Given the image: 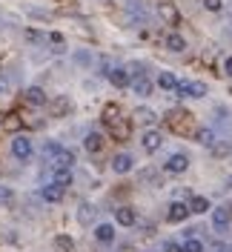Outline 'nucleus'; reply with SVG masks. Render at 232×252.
<instances>
[{"instance_id":"nucleus-28","label":"nucleus","mask_w":232,"mask_h":252,"mask_svg":"<svg viewBox=\"0 0 232 252\" xmlns=\"http://www.w3.org/2000/svg\"><path fill=\"white\" fill-rule=\"evenodd\" d=\"M181 247H184V252H203V250H206L201 238H189V241H186V244H181Z\"/></svg>"},{"instance_id":"nucleus-19","label":"nucleus","mask_w":232,"mask_h":252,"mask_svg":"<svg viewBox=\"0 0 232 252\" xmlns=\"http://www.w3.org/2000/svg\"><path fill=\"white\" fill-rule=\"evenodd\" d=\"M109 129H112V138H115V141H126V138H129V121H126V118H121L118 124H112Z\"/></svg>"},{"instance_id":"nucleus-17","label":"nucleus","mask_w":232,"mask_h":252,"mask_svg":"<svg viewBox=\"0 0 232 252\" xmlns=\"http://www.w3.org/2000/svg\"><path fill=\"white\" fill-rule=\"evenodd\" d=\"M95 241L112 244V241H115V226H112V223H98V226H95Z\"/></svg>"},{"instance_id":"nucleus-23","label":"nucleus","mask_w":232,"mask_h":252,"mask_svg":"<svg viewBox=\"0 0 232 252\" xmlns=\"http://www.w3.org/2000/svg\"><path fill=\"white\" fill-rule=\"evenodd\" d=\"M55 250L58 252H72L75 250V238L72 235H55Z\"/></svg>"},{"instance_id":"nucleus-21","label":"nucleus","mask_w":232,"mask_h":252,"mask_svg":"<svg viewBox=\"0 0 232 252\" xmlns=\"http://www.w3.org/2000/svg\"><path fill=\"white\" fill-rule=\"evenodd\" d=\"M178 86V78L172 75V72H161L158 75V89H166V92H172Z\"/></svg>"},{"instance_id":"nucleus-2","label":"nucleus","mask_w":232,"mask_h":252,"mask_svg":"<svg viewBox=\"0 0 232 252\" xmlns=\"http://www.w3.org/2000/svg\"><path fill=\"white\" fill-rule=\"evenodd\" d=\"M158 17H161L164 23H169V26H178V23H181V12H178V6H175L172 0H161V3H158Z\"/></svg>"},{"instance_id":"nucleus-14","label":"nucleus","mask_w":232,"mask_h":252,"mask_svg":"<svg viewBox=\"0 0 232 252\" xmlns=\"http://www.w3.org/2000/svg\"><path fill=\"white\" fill-rule=\"evenodd\" d=\"M26 103H29V106H46L49 97L40 86H29V89H26Z\"/></svg>"},{"instance_id":"nucleus-22","label":"nucleus","mask_w":232,"mask_h":252,"mask_svg":"<svg viewBox=\"0 0 232 252\" xmlns=\"http://www.w3.org/2000/svg\"><path fill=\"white\" fill-rule=\"evenodd\" d=\"M166 49H169V52H184L186 40L178 34V32H172V34H166Z\"/></svg>"},{"instance_id":"nucleus-15","label":"nucleus","mask_w":232,"mask_h":252,"mask_svg":"<svg viewBox=\"0 0 232 252\" xmlns=\"http://www.w3.org/2000/svg\"><path fill=\"white\" fill-rule=\"evenodd\" d=\"M115 220H118L121 226H135L138 215H135V209H132V206H118V212H115Z\"/></svg>"},{"instance_id":"nucleus-37","label":"nucleus","mask_w":232,"mask_h":252,"mask_svg":"<svg viewBox=\"0 0 232 252\" xmlns=\"http://www.w3.org/2000/svg\"><path fill=\"white\" fill-rule=\"evenodd\" d=\"M227 187H230V189H232V175H230V178H227Z\"/></svg>"},{"instance_id":"nucleus-25","label":"nucleus","mask_w":232,"mask_h":252,"mask_svg":"<svg viewBox=\"0 0 232 252\" xmlns=\"http://www.w3.org/2000/svg\"><path fill=\"white\" fill-rule=\"evenodd\" d=\"M46 40L52 43V49H55V52H66V37H63L61 32H52V34H46Z\"/></svg>"},{"instance_id":"nucleus-13","label":"nucleus","mask_w":232,"mask_h":252,"mask_svg":"<svg viewBox=\"0 0 232 252\" xmlns=\"http://www.w3.org/2000/svg\"><path fill=\"white\" fill-rule=\"evenodd\" d=\"M192 141L201 143V146H212V143H215V132H212L209 126H195V132H192Z\"/></svg>"},{"instance_id":"nucleus-33","label":"nucleus","mask_w":232,"mask_h":252,"mask_svg":"<svg viewBox=\"0 0 232 252\" xmlns=\"http://www.w3.org/2000/svg\"><path fill=\"white\" fill-rule=\"evenodd\" d=\"M6 126H9V129H17V126H20V118H17V115H9V118H6Z\"/></svg>"},{"instance_id":"nucleus-3","label":"nucleus","mask_w":232,"mask_h":252,"mask_svg":"<svg viewBox=\"0 0 232 252\" xmlns=\"http://www.w3.org/2000/svg\"><path fill=\"white\" fill-rule=\"evenodd\" d=\"M106 78H109V83H112L115 89H126V86L132 83V78H129V69H126V66H109V69H106Z\"/></svg>"},{"instance_id":"nucleus-6","label":"nucleus","mask_w":232,"mask_h":252,"mask_svg":"<svg viewBox=\"0 0 232 252\" xmlns=\"http://www.w3.org/2000/svg\"><path fill=\"white\" fill-rule=\"evenodd\" d=\"M135 169V158L129 155V152H118V155L112 158V172L115 175H129Z\"/></svg>"},{"instance_id":"nucleus-35","label":"nucleus","mask_w":232,"mask_h":252,"mask_svg":"<svg viewBox=\"0 0 232 252\" xmlns=\"http://www.w3.org/2000/svg\"><path fill=\"white\" fill-rule=\"evenodd\" d=\"M224 72H227V75L232 78V55L227 58V61H224Z\"/></svg>"},{"instance_id":"nucleus-30","label":"nucleus","mask_w":232,"mask_h":252,"mask_svg":"<svg viewBox=\"0 0 232 252\" xmlns=\"http://www.w3.org/2000/svg\"><path fill=\"white\" fill-rule=\"evenodd\" d=\"M135 118H138L140 124H155V121H158V115H155L152 109H138V115H135Z\"/></svg>"},{"instance_id":"nucleus-32","label":"nucleus","mask_w":232,"mask_h":252,"mask_svg":"<svg viewBox=\"0 0 232 252\" xmlns=\"http://www.w3.org/2000/svg\"><path fill=\"white\" fill-rule=\"evenodd\" d=\"M203 9L206 12H221L224 9V0H203Z\"/></svg>"},{"instance_id":"nucleus-4","label":"nucleus","mask_w":232,"mask_h":252,"mask_svg":"<svg viewBox=\"0 0 232 252\" xmlns=\"http://www.w3.org/2000/svg\"><path fill=\"white\" fill-rule=\"evenodd\" d=\"M178 94L181 97H203L206 94V86H203L201 80H178Z\"/></svg>"},{"instance_id":"nucleus-26","label":"nucleus","mask_w":232,"mask_h":252,"mask_svg":"<svg viewBox=\"0 0 232 252\" xmlns=\"http://www.w3.org/2000/svg\"><path fill=\"white\" fill-rule=\"evenodd\" d=\"M52 115H58V118H61V115H69V109H72V103H69V97H58V100H55V103H52Z\"/></svg>"},{"instance_id":"nucleus-24","label":"nucleus","mask_w":232,"mask_h":252,"mask_svg":"<svg viewBox=\"0 0 232 252\" xmlns=\"http://www.w3.org/2000/svg\"><path fill=\"white\" fill-rule=\"evenodd\" d=\"M121 121V112H118V106L115 103H106V109H103V124L112 126V124H118Z\"/></svg>"},{"instance_id":"nucleus-12","label":"nucleus","mask_w":232,"mask_h":252,"mask_svg":"<svg viewBox=\"0 0 232 252\" xmlns=\"http://www.w3.org/2000/svg\"><path fill=\"white\" fill-rule=\"evenodd\" d=\"M129 86H132V92L135 94H140V97H149V94H152V80L146 78V75H138V78L132 80V83H129Z\"/></svg>"},{"instance_id":"nucleus-10","label":"nucleus","mask_w":232,"mask_h":252,"mask_svg":"<svg viewBox=\"0 0 232 252\" xmlns=\"http://www.w3.org/2000/svg\"><path fill=\"white\" fill-rule=\"evenodd\" d=\"M192 212H189V206L181 204V201H175V204H169V212H166V218H169V223H184L186 218H189Z\"/></svg>"},{"instance_id":"nucleus-5","label":"nucleus","mask_w":232,"mask_h":252,"mask_svg":"<svg viewBox=\"0 0 232 252\" xmlns=\"http://www.w3.org/2000/svg\"><path fill=\"white\" fill-rule=\"evenodd\" d=\"M32 152H34V146H32V141L26 138V135H17V138H12V155H15L17 160H29Z\"/></svg>"},{"instance_id":"nucleus-8","label":"nucleus","mask_w":232,"mask_h":252,"mask_svg":"<svg viewBox=\"0 0 232 252\" xmlns=\"http://www.w3.org/2000/svg\"><path fill=\"white\" fill-rule=\"evenodd\" d=\"M164 169H166L169 175H181V172H186V169H189V158H186L184 152H175V155L166 158Z\"/></svg>"},{"instance_id":"nucleus-18","label":"nucleus","mask_w":232,"mask_h":252,"mask_svg":"<svg viewBox=\"0 0 232 252\" xmlns=\"http://www.w3.org/2000/svg\"><path fill=\"white\" fill-rule=\"evenodd\" d=\"M83 149H86V152H100V149H103V135H100V132H89V135L83 138Z\"/></svg>"},{"instance_id":"nucleus-31","label":"nucleus","mask_w":232,"mask_h":252,"mask_svg":"<svg viewBox=\"0 0 232 252\" xmlns=\"http://www.w3.org/2000/svg\"><path fill=\"white\" fill-rule=\"evenodd\" d=\"M26 40H29V43H34V46H37L40 40H46V34H43V32H37V29H26Z\"/></svg>"},{"instance_id":"nucleus-1","label":"nucleus","mask_w":232,"mask_h":252,"mask_svg":"<svg viewBox=\"0 0 232 252\" xmlns=\"http://www.w3.org/2000/svg\"><path fill=\"white\" fill-rule=\"evenodd\" d=\"M166 126L175 129V135H181V138H192L195 118H192V112H186V109H169L166 112Z\"/></svg>"},{"instance_id":"nucleus-11","label":"nucleus","mask_w":232,"mask_h":252,"mask_svg":"<svg viewBox=\"0 0 232 252\" xmlns=\"http://www.w3.org/2000/svg\"><path fill=\"white\" fill-rule=\"evenodd\" d=\"M230 220H232V212L230 209H212V229H218V232H224V229H230Z\"/></svg>"},{"instance_id":"nucleus-29","label":"nucleus","mask_w":232,"mask_h":252,"mask_svg":"<svg viewBox=\"0 0 232 252\" xmlns=\"http://www.w3.org/2000/svg\"><path fill=\"white\" fill-rule=\"evenodd\" d=\"M209 149H212V155L215 158H224V155H230L232 152V143H212Z\"/></svg>"},{"instance_id":"nucleus-16","label":"nucleus","mask_w":232,"mask_h":252,"mask_svg":"<svg viewBox=\"0 0 232 252\" xmlns=\"http://www.w3.org/2000/svg\"><path fill=\"white\" fill-rule=\"evenodd\" d=\"M189 212L192 215H203V212H209L212 209V204H209V198H203V195H195V198H189Z\"/></svg>"},{"instance_id":"nucleus-20","label":"nucleus","mask_w":232,"mask_h":252,"mask_svg":"<svg viewBox=\"0 0 232 252\" xmlns=\"http://www.w3.org/2000/svg\"><path fill=\"white\" fill-rule=\"evenodd\" d=\"M77 220H80L83 226H89V223L95 220V206L92 204H80L77 206Z\"/></svg>"},{"instance_id":"nucleus-9","label":"nucleus","mask_w":232,"mask_h":252,"mask_svg":"<svg viewBox=\"0 0 232 252\" xmlns=\"http://www.w3.org/2000/svg\"><path fill=\"white\" fill-rule=\"evenodd\" d=\"M63 192H66V189H63L61 184H55V181H52V184H46V187L40 189V198H43L46 204H61Z\"/></svg>"},{"instance_id":"nucleus-34","label":"nucleus","mask_w":232,"mask_h":252,"mask_svg":"<svg viewBox=\"0 0 232 252\" xmlns=\"http://www.w3.org/2000/svg\"><path fill=\"white\" fill-rule=\"evenodd\" d=\"M164 252H184L181 244H164Z\"/></svg>"},{"instance_id":"nucleus-38","label":"nucleus","mask_w":232,"mask_h":252,"mask_svg":"<svg viewBox=\"0 0 232 252\" xmlns=\"http://www.w3.org/2000/svg\"><path fill=\"white\" fill-rule=\"evenodd\" d=\"M230 212H232V206H230Z\"/></svg>"},{"instance_id":"nucleus-36","label":"nucleus","mask_w":232,"mask_h":252,"mask_svg":"<svg viewBox=\"0 0 232 252\" xmlns=\"http://www.w3.org/2000/svg\"><path fill=\"white\" fill-rule=\"evenodd\" d=\"M215 252H230V247H218V250Z\"/></svg>"},{"instance_id":"nucleus-7","label":"nucleus","mask_w":232,"mask_h":252,"mask_svg":"<svg viewBox=\"0 0 232 252\" xmlns=\"http://www.w3.org/2000/svg\"><path fill=\"white\" fill-rule=\"evenodd\" d=\"M140 146H143V149L152 155V152H158V149L164 146V135H161L158 129H146V132L140 135Z\"/></svg>"},{"instance_id":"nucleus-27","label":"nucleus","mask_w":232,"mask_h":252,"mask_svg":"<svg viewBox=\"0 0 232 252\" xmlns=\"http://www.w3.org/2000/svg\"><path fill=\"white\" fill-rule=\"evenodd\" d=\"M55 184H61L63 189L72 184V169H55Z\"/></svg>"}]
</instances>
